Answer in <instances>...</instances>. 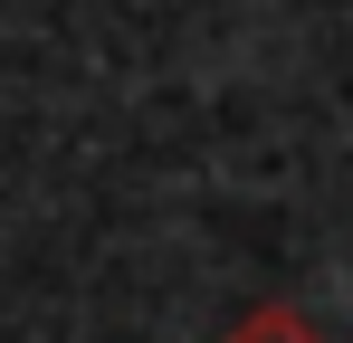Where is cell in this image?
Listing matches in <instances>:
<instances>
[{
    "label": "cell",
    "mask_w": 353,
    "mask_h": 343,
    "mask_svg": "<svg viewBox=\"0 0 353 343\" xmlns=\"http://www.w3.org/2000/svg\"><path fill=\"white\" fill-rule=\"evenodd\" d=\"M230 343H325V334H315L296 305H258V315H239V324H230Z\"/></svg>",
    "instance_id": "cell-1"
}]
</instances>
